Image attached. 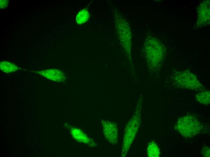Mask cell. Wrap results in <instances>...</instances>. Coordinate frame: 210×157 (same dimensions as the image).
Returning a JSON list of instances; mask_svg holds the SVG:
<instances>
[{"instance_id": "cell-8", "label": "cell", "mask_w": 210, "mask_h": 157, "mask_svg": "<svg viewBox=\"0 0 210 157\" xmlns=\"http://www.w3.org/2000/svg\"><path fill=\"white\" fill-rule=\"evenodd\" d=\"M196 98L201 103L209 104L210 103V91H205L198 93L196 95Z\"/></svg>"}, {"instance_id": "cell-9", "label": "cell", "mask_w": 210, "mask_h": 157, "mask_svg": "<svg viewBox=\"0 0 210 157\" xmlns=\"http://www.w3.org/2000/svg\"><path fill=\"white\" fill-rule=\"evenodd\" d=\"M148 151L149 156L158 157L159 155L158 148L154 143L150 144L148 148Z\"/></svg>"}, {"instance_id": "cell-5", "label": "cell", "mask_w": 210, "mask_h": 157, "mask_svg": "<svg viewBox=\"0 0 210 157\" xmlns=\"http://www.w3.org/2000/svg\"><path fill=\"white\" fill-rule=\"evenodd\" d=\"M198 21L202 24H206L209 23L210 19L209 1H206L202 3L199 9Z\"/></svg>"}, {"instance_id": "cell-7", "label": "cell", "mask_w": 210, "mask_h": 157, "mask_svg": "<svg viewBox=\"0 0 210 157\" xmlns=\"http://www.w3.org/2000/svg\"><path fill=\"white\" fill-rule=\"evenodd\" d=\"M89 14L87 9L80 11L77 15L76 21L77 24H81L86 22L89 18Z\"/></svg>"}, {"instance_id": "cell-2", "label": "cell", "mask_w": 210, "mask_h": 157, "mask_svg": "<svg viewBox=\"0 0 210 157\" xmlns=\"http://www.w3.org/2000/svg\"><path fill=\"white\" fill-rule=\"evenodd\" d=\"M174 76L175 82L181 87L192 89H198L202 87L196 76L189 72H178Z\"/></svg>"}, {"instance_id": "cell-10", "label": "cell", "mask_w": 210, "mask_h": 157, "mask_svg": "<svg viewBox=\"0 0 210 157\" xmlns=\"http://www.w3.org/2000/svg\"><path fill=\"white\" fill-rule=\"evenodd\" d=\"M0 1V7L1 9H5L7 6L8 3V0H1Z\"/></svg>"}, {"instance_id": "cell-1", "label": "cell", "mask_w": 210, "mask_h": 157, "mask_svg": "<svg viewBox=\"0 0 210 157\" xmlns=\"http://www.w3.org/2000/svg\"><path fill=\"white\" fill-rule=\"evenodd\" d=\"M176 127L183 136L188 137L196 134L199 132L200 126L199 121L194 117L186 116L178 120Z\"/></svg>"}, {"instance_id": "cell-11", "label": "cell", "mask_w": 210, "mask_h": 157, "mask_svg": "<svg viewBox=\"0 0 210 157\" xmlns=\"http://www.w3.org/2000/svg\"><path fill=\"white\" fill-rule=\"evenodd\" d=\"M202 154H204V156L209 157L210 155V149L208 148H204L202 151Z\"/></svg>"}, {"instance_id": "cell-6", "label": "cell", "mask_w": 210, "mask_h": 157, "mask_svg": "<svg viewBox=\"0 0 210 157\" xmlns=\"http://www.w3.org/2000/svg\"><path fill=\"white\" fill-rule=\"evenodd\" d=\"M0 69L2 71L7 73L13 72L20 69L15 64L6 61L0 62Z\"/></svg>"}, {"instance_id": "cell-4", "label": "cell", "mask_w": 210, "mask_h": 157, "mask_svg": "<svg viewBox=\"0 0 210 157\" xmlns=\"http://www.w3.org/2000/svg\"><path fill=\"white\" fill-rule=\"evenodd\" d=\"M37 73L46 78L56 82H63L66 78L62 72L55 69L44 70Z\"/></svg>"}, {"instance_id": "cell-3", "label": "cell", "mask_w": 210, "mask_h": 157, "mask_svg": "<svg viewBox=\"0 0 210 157\" xmlns=\"http://www.w3.org/2000/svg\"><path fill=\"white\" fill-rule=\"evenodd\" d=\"M148 41L147 53L151 62L158 63L161 61L163 56V50L161 46L154 40H150ZM149 40V41H150Z\"/></svg>"}]
</instances>
